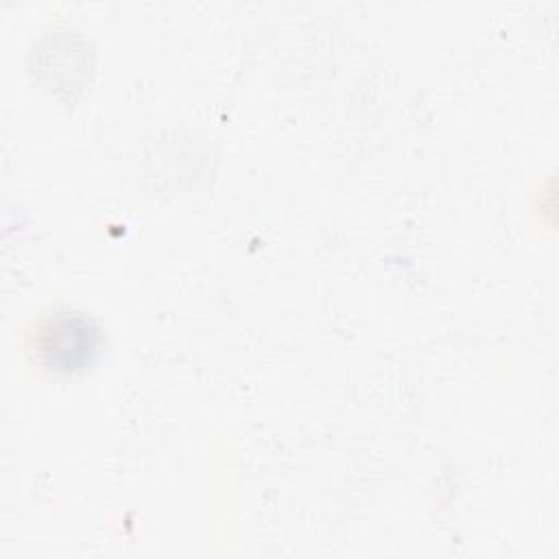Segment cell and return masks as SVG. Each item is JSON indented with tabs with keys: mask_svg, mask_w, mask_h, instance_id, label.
Returning <instances> with one entry per match:
<instances>
[{
	"mask_svg": "<svg viewBox=\"0 0 559 559\" xmlns=\"http://www.w3.org/2000/svg\"><path fill=\"white\" fill-rule=\"evenodd\" d=\"M96 349V330L79 314H59L41 330V352L57 369H76Z\"/></svg>",
	"mask_w": 559,
	"mask_h": 559,
	"instance_id": "obj_1",
	"label": "cell"
}]
</instances>
